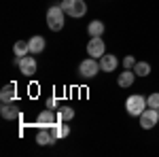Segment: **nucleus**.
<instances>
[{
  "instance_id": "1",
  "label": "nucleus",
  "mask_w": 159,
  "mask_h": 157,
  "mask_svg": "<svg viewBox=\"0 0 159 157\" xmlns=\"http://www.w3.org/2000/svg\"><path fill=\"white\" fill-rule=\"evenodd\" d=\"M64 9H61V4H53L49 7V11H47V25H49V30L53 32H60L61 28H64Z\"/></svg>"
},
{
  "instance_id": "2",
  "label": "nucleus",
  "mask_w": 159,
  "mask_h": 157,
  "mask_svg": "<svg viewBox=\"0 0 159 157\" xmlns=\"http://www.w3.org/2000/svg\"><path fill=\"white\" fill-rule=\"evenodd\" d=\"M147 98L144 96H129L125 100V110H127V115H132V117H140L144 109H147Z\"/></svg>"
},
{
  "instance_id": "3",
  "label": "nucleus",
  "mask_w": 159,
  "mask_h": 157,
  "mask_svg": "<svg viewBox=\"0 0 159 157\" xmlns=\"http://www.w3.org/2000/svg\"><path fill=\"white\" fill-rule=\"evenodd\" d=\"M61 9L70 17H83L87 13V4H85V0H64Z\"/></svg>"
},
{
  "instance_id": "4",
  "label": "nucleus",
  "mask_w": 159,
  "mask_h": 157,
  "mask_svg": "<svg viewBox=\"0 0 159 157\" xmlns=\"http://www.w3.org/2000/svg\"><path fill=\"white\" fill-rule=\"evenodd\" d=\"M157 121H159V109L147 106L144 113L140 115V127H142V130H151V127L157 125Z\"/></svg>"
},
{
  "instance_id": "5",
  "label": "nucleus",
  "mask_w": 159,
  "mask_h": 157,
  "mask_svg": "<svg viewBox=\"0 0 159 157\" xmlns=\"http://www.w3.org/2000/svg\"><path fill=\"white\" fill-rule=\"evenodd\" d=\"M98 70H102V68H100V62L96 60V58H87V60H83L81 66H79V72L83 74V76H87V79L96 76Z\"/></svg>"
},
{
  "instance_id": "6",
  "label": "nucleus",
  "mask_w": 159,
  "mask_h": 157,
  "mask_svg": "<svg viewBox=\"0 0 159 157\" xmlns=\"http://www.w3.org/2000/svg\"><path fill=\"white\" fill-rule=\"evenodd\" d=\"M87 53H89V58H102L106 53V45L102 36H91V40L87 43Z\"/></svg>"
},
{
  "instance_id": "7",
  "label": "nucleus",
  "mask_w": 159,
  "mask_h": 157,
  "mask_svg": "<svg viewBox=\"0 0 159 157\" xmlns=\"http://www.w3.org/2000/svg\"><path fill=\"white\" fill-rule=\"evenodd\" d=\"M55 121H60V119H57V115H53L51 109H45V110H40V113H38L36 125H38V127H51Z\"/></svg>"
},
{
  "instance_id": "8",
  "label": "nucleus",
  "mask_w": 159,
  "mask_h": 157,
  "mask_svg": "<svg viewBox=\"0 0 159 157\" xmlns=\"http://www.w3.org/2000/svg\"><path fill=\"white\" fill-rule=\"evenodd\" d=\"M55 142H57V138L51 134L49 127H40V130H38V134H36V145L47 146V145H55Z\"/></svg>"
},
{
  "instance_id": "9",
  "label": "nucleus",
  "mask_w": 159,
  "mask_h": 157,
  "mask_svg": "<svg viewBox=\"0 0 159 157\" xmlns=\"http://www.w3.org/2000/svg\"><path fill=\"white\" fill-rule=\"evenodd\" d=\"M19 72L24 74V76H32V74H36V60L34 58H21L19 62Z\"/></svg>"
},
{
  "instance_id": "10",
  "label": "nucleus",
  "mask_w": 159,
  "mask_h": 157,
  "mask_svg": "<svg viewBox=\"0 0 159 157\" xmlns=\"http://www.w3.org/2000/svg\"><path fill=\"white\" fill-rule=\"evenodd\" d=\"M117 66H119V60L115 58V55H102L100 58V68L104 70V72H115L117 70Z\"/></svg>"
},
{
  "instance_id": "11",
  "label": "nucleus",
  "mask_w": 159,
  "mask_h": 157,
  "mask_svg": "<svg viewBox=\"0 0 159 157\" xmlns=\"http://www.w3.org/2000/svg\"><path fill=\"white\" fill-rule=\"evenodd\" d=\"M0 115H2V119H7V121L19 119V113H17V109L13 106L11 102H2V106H0Z\"/></svg>"
},
{
  "instance_id": "12",
  "label": "nucleus",
  "mask_w": 159,
  "mask_h": 157,
  "mask_svg": "<svg viewBox=\"0 0 159 157\" xmlns=\"http://www.w3.org/2000/svg\"><path fill=\"white\" fill-rule=\"evenodd\" d=\"M49 130H51V134H53V136H55L57 140L66 138V136L70 134V127H68V125H64V121H55V123L51 125Z\"/></svg>"
},
{
  "instance_id": "13",
  "label": "nucleus",
  "mask_w": 159,
  "mask_h": 157,
  "mask_svg": "<svg viewBox=\"0 0 159 157\" xmlns=\"http://www.w3.org/2000/svg\"><path fill=\"white\" fill-rule=\"evenodd\" d=\"M15 96H17V85L15 83H7L2 87V91H0V100L2 102H13Z\"/></svg>"
},
{
  "instance_id": "14",
  "label": "nucleus",
  "mask_w": 159,
  "mask_h": 157,
  "mask_svg": "<svg viewBox=\"0 0 159 157\" xmlns=\"http://www.w3.org/2000/svg\"><path fill=\"white\" fill-rule=\"evenodd\" d=\"M136 81V72L134 70H123L119 76H117V83L119 87H132V83Z\"/></svg>"
},
{
  "instance_id": "15",
  "label": "nucleus",
  "mask_w": 159,
  "mask_h": 157,
  "mask_svg": "<svg viewBox=\"0 0 159 157\" xmlns=\"http://www.w3.org/2000/svg\"><path fill=\"white\" fill-rule=\"evenodd\" d=\"M45 45H47V40L43 36H32L30 38V53H43L45 51Z\"/></svg>"
},
{
  "instance_id": "16",
  "label": "nucleus",
  "mask_w": 159,
  "mask_h": 157,
  "mask_svg": "<svg viewBox=\"0 0 159 157\" xmlns=\"http://www.w3.org/2000/svg\"><path fill=\"white\" fill-rule=\"evenodd\" d=\"M15 55H19V58H25V55H30V40H17L15 43Z\"/></svg>"
},
{
  "instance_id": "17",
  "label": "nucleus",
  "mask_w": 159,
  "mask_h": 157,
  "mask_svg": "<svg viewBox=\"0 0 159 157\" xmlns=\"http://www.w3.org/2000/svg\"><path fill=\"white\" fill-rule=\"evenodd\" d=\"M87 32H89V36H102L104 34V24L100 19H93L91 24L87 25Z\"/></svg>"
},
{
  "instance_id": "18",
  "label": "nucleus",
  "mask_w": 159,
  "mask_h": 157,
  "mask_svg": "<svg viewBox=\"0 0 159 157\" xmlns=\"http://www.w3.org/2000/svg\"><path fill=\"white\" fill-rule=\"evenodd\" d=\"M134 72H136V76H148L151 74V64L148 62H136Z\"/></svg>"
},
{
  "instance_id": "19",
  "label": "nucleus",
  "mask_w": 159,
  "mask_h": 157,
  "mask_svg": "<svg viewBox=\"0 0 159 157\" xmlns=\"http://www.w3.org/2000/svg\"><path fill=\"white\" fill-rule=\"evenodd\" d=\"M57 119H60V121H72V119H74V109H70V106H64V109H60V113H57Z\"/></svg>"
},
{
  "instance_id": "20",
  "label": "nucleus",
  "mask_w": 159,
  "mask_h": 157,
  "mask_svg": "<svg viewBox=\"0 0 159 157\" xmlns=\"http://www.w3.org/2000/svg\"><path fill=\"white\" fill-rule=\"evenodd\" d=\"M147 104L151 109H159V94H151V96L147 98Z\"/></svg>"
},
{
  "instance_id": "21",
  "label": "nucleus",
  "mask_w": 159,
  "mask_h": 157,
  "mask_svg": "<svg viewBox=\"0 0 159 157\" xmlns=\"http://www.w3.org/2000/svg\"><path fill=\"white\" fill-rule=\"evenodd\" d=\"M134 66H136V58L134 55H127V58L123 60V68H125V70H132Z\"/></svg>"
},
{
  "instance_id": "22",
  "label": "nucleus",
  "mask_w": 159,
  "mask_h": 157,
  "mask_svg": "<svg viewBox=\"0 0 159 157\" xmlns=\"http://www.w3.org/2000/svg\"><path fill=\"white\" fill-rule=\"evenodd\" d=\"M55 104H57V100H55V98H49L47 104H45V109H55Z\"/></svg>"
}]
</instances>
